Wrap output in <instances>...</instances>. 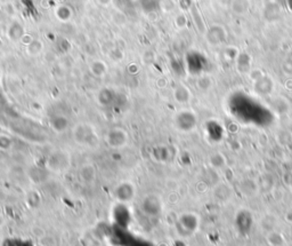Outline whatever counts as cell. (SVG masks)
<instances>
[{
  "label": "cell",
  "instance_id": "obj_1",
  "mask_svg": "<svg viewBox=\"0 0 292 246\" xmlns=\"http://www.w3.org/2000/svg\"><path fill=\"white\" fill-rule=\"evenodd\" d=\"M127 133L122 130L114 129L109 133V144L114 148L122 147L127 142Z\"/></svg>",
  "mask_w": 292,
  "mask_h": 246
},
{
  "label": "cell",
  "instance_id": "obj_2",
  "mask_svg": "<svg viewBox=\"0 0 292 246\" xmlns=\"http://www.w3.org/2000/svg\"><path fill=\"white\" fill-rule=\"evenodd\" d=\"M74 135L77 137V141L79 140L80 142L87 144L90 143V137L95 136V132L89 125H79L75 130Z\"/></svg>",
  "mask_w": 292,
  "mask_h": 246
},
{
  "label": "cell",
  "instance_id": "obj_3",
  "mask_svg": "<svg viewBox=\"0 0 292 246\" xmlns=\"http://www.w3.org/2000/svg\"><path fill=\"white\" fill-rule=\"evenodd\" d=\"M91 71L94 72L95 76H104L105 74H106V64H104L103 62H95V63L91 65Z\"/></svg>",
  "mask_w": 292,
  "mask_h": 246
}]
</instances>
